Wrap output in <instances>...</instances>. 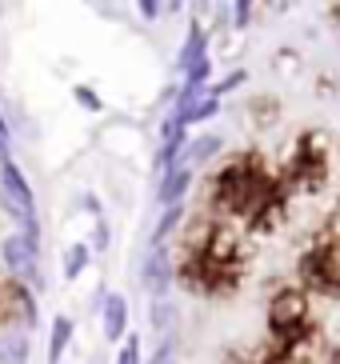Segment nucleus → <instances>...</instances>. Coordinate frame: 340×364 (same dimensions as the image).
I'll return each instance as SVG.
<instances>
[{"mask_svg": "<svg viewBox=\"0 0 340 364\" xmlns=\"http://www.w3.org/2000/svg\"><path fill=\"white\" fill-rule=\"evenodd\" d=\"M204 204L216 216L240 220L245 228L260 232V228H272L277 216L285 213L288 184L268 168L260 152H240V156H228L213 172V181L204 184Z\"/></svg>", "mask_w": 340, "mask_h": 364, "instance_id": "f257e3e1", "label": "nucleus"}, {"mask_svg": "<svg viewBox=\"0 0 340 364\" xmlns=\"http://www.w3.org/2000/svg\"><path fill=\"white\" fill-rule=\"evenodd\" d=\"M176 277L184 280V289L204 292V296H228L245 277V252L233 228H201L188 236V245L181 248L176 260Z\"/></svg>", "mask_w": 340, "mask_h": 364, "instance_id": "f03ea898", "label": "nucleus"}, {"mask_svg": "<svg viewBox=\"0 0 340 364\" xmlns=\"http://www.w3.org/2000/svg\"><path fill=\"white\" fill-rule=\"evenodd\" d=\"M300 284L309 292H320V296H336L340 300V240L329 232H320L297 260Z\"/></svg>", "mask_w": 340, "mask_h": 364, "instance_id": "7ed1b4c3", "label": "nucleus"}, {"mask_svg": "<svg viewBox=\"0 0 340 364\" xmlns=\"http://www.w3.org/2000/svg\"><path fill=\"white\" fill-rule=\"evenodd\" d=\"M324 181H329V144L320 132H304L285 168V184L288 188H320Z\"/></svg>", "mask_w": 340, "mask_h": 364, "instance_id": "20e7f679", "label": "nucleus"}, {"mask_svg": "<svg viewBox=\"0 0 340 364\" xmlns=\"http://www.w3.org/2000/svg\"><path fill=\"white\" fill-rule=\"evenodd\" d=\"M268 332L277 344H292L309 336V296L300 289H280L268 300Z\"/></svg>", "mask_w": 340, "mask_h": 364, "instance_id": "39448f33", "label": "nucleus"}, {"mask_svg": "<svg viewBox=\"0 0 340 364\" xmlns=\"http://www.w3.org/2000/svg\"><path fill=\"white\" fill-rule=\"evenodd\" d=\"M0 196H4V204H9V213L21 220V232H28L36 245H41V220H36V196H32L28 181H24V172L16 168V161H4L0 164Z\"/></svg>", "mask_w": 340, "mask_h": 364, "instance_id": "423d86ee", "label": "nucleus"}, {"mask_svg": "<svg viewBox=\"0 0 340 364\" xmlns=\"http://www.w3.org/2000/svg\"><path fill=\"white\" fill-rule=\"evenodd\" d=\"M36 248L41 245H36L28 232H12V236H4V245H0V260H4L12 280H21V284L41 292L44 277H41V257H36Z\"/></svg>", "mask_w": 340, "mask_h": 364, "instance_id": "0eeeda50", "label": "nucleus"}, {"mask_svg": "<svg viewBox=\"0 0 340 364\" xmlns=\"http://www.w3.org/2000/svg\"><path fill=\"white\" fill-rule=\"evenodd\" d=\"M172 280H176V268H172L169 252H164V248H152L149 260H144V272H140V284H144L156 300H164Z\"/></svg>", "mask_w": 340, "mask_h": 364, "instance_id": "6e6552de", "label": "nucleus"}, {"mask_svg": "<svg viewBox=\"0 0 340 364\" xmlns=\"http://www.w3.org/2000/svg\"><path fill=\"white\" fill-rule=\"evenodd\" d=\"M4 304H9L12 316H21V328H32V324H36V300H32L28 284L9 277V284H4Z\"/></svg>", "mask_w": 340, "mask_h": 364, "instance_id": "1a4fd4ad", "label": "nucleus"}, {"mask_svg": "<svg viewBox=\"0 0 340 364\" xmlns=\"http://www.w3.org/2000/svg\"><path fill=\"white\" fill-rule=\"evenodd\" d=\"M100 324H105V336H108V341H128V300L120 296V292L105 296Z\"/></svg>", "mask_w": 340, "mask_h": 364, "instance_id": "9d476101", "label": "nucleus"}, {"mask_svg": "<svg viewBox=\"0 0 340 364\" xmlns=\"http://www.w3.org/2000/svg\"><path fill=\"white\" fill-rule=\"evenodd\" d=\"M188 184H192V168L176 161L169 172H164V176H160V204H164V208L181 204V196L188 193Z\"/></svg>", "mask_w": 340, "mask_h": 364, "instance_id": "9b49d317", "label": "nucleus"}, {"mask_svg": "<svg viewBox=\"0 0 340 364\" xmlns=\"http://www.w3.org/2000/svg\"><path fill=\"white\" fill-rule=\"evenodd\" d=\"M204 60H208V48H204V28H201V24H192V28H188V41H184L181 56H176V68L188 76L192 68L204 65Z\"/></svg>", "mask_w": 340, "mask_h": 364, "instance_id": "f8f14e48", "label": "nucleus"}, {"mask_svg": "<svg viewBox=\"0 0 340 364\" xmlns=\"http://www.w3.org/2000/svg\"><path fill=\"white\" fill-rule=\"evenodd\" d=\"M216 152H221V136L204 132V136H192V140H188V149L181 152V164H188V168L196 172L204 161H213Z\"/></svg>", "mask_w": 340, "mask_h": 364, "instance_id": "ddd939ff", "label": "nucleus"}, {"mask_svg": "<svg viewBox=\"0 0 340 364\" xmlns=\"http://www.w3.org/2000/svg\"><path fill=\"white\" fill-rule=\"evenodd\" d=\"M0 364H28V332L9 328L0 336Z\"/></svg>", "mask_w": 340, "mask_h": 364, "instance_id": "4468645a", "label": "nucleus"}, {"mask_svg": "<svg viewBox=\"0 0 340 364\" xmlns=\"http://www.w3.org/2000/svg\"><path fill=\"white\" fill-rule=\"evenodd\" d=\"M68 341H73V321L68 316H53V324H48V364H60Z\"/></svg>", "mask_w": 340, "mask_h": 364, "instance_id": "2eb2a0df", "label": "nucleus"}, {"mask_svg": "<svg viewBox=\"0 0 340 364\" xmlns=\"http://www.w3.org/2000/svg\"><path fill=\"white\" fill-rule=\"evenodd\" d=\"M184 216V204H172V208H164V216H160V225L152 228V248H164L169 245V236L176 232V225H181Z\"/></svg>", "mask_w": 340, "mask_h": 364, "instance_id": "dca6fc26", "label": "nucleus"}, {"mask_svg": "<svg viewBox=\"0 0 340 364\" xmlns=\"http://www.w3.org/2000/svg\"><path fill=\"white\" fill-rule=\"evenodd\" d=\"M88 257H92V248H88L85 240L64 248V280H76V277H80V272L88 268Z\"/></svg>", "mask_w": 340, "mask_h": 364, "instance_id": "f3484780", "label": "nucleus"}, {"mask_svg": "<svg viewBox=\"0 0 340 364\" xmlns=\"http://www.w3.org/2000/svg\"><path fill=\"white\" fill-rule=\"evenodd\" d=\"M73 100L85 108V112H100V108H105V105H100V97H96L88 85H76V88H73Z\"/></svg>", "mask_w": 340, "mask_h": 364, "instance_id": "a211bd4d", "label": "nucleus"}, {"mask_svg": "<svg viewBox=\"0 0 340 364\" xmlns=\"http://www.w3.org/2000/svg\"><path fill=\"white\" fill-rule=\"evenodd\" d=\"M208 76H213V60L196 65L188 76H184V88H208Z\"/></svg>", "mask_w": 340, "mask_h": 364, "instance_id": "6ab92c4d", "label": "nucleus"}, {"mask_svg": "<svg viewBox=\"0 0 340 364\" xmlns=\"http://www.w3.org/2000/svg\"><path fill=\"white\" fill-rule=\"evenodd\" d=\"M117 364H140V341H137V336H128V341L120 344Z\"/></svg>", "mask_w": 340, "mask_h": 364, "instance_id": "aec40b11", "label": "nucleus"}, {"mask_svg": "<svg viewBox=\"0 0 340 364\" xmlns=\"http://www.w3.org/2000/svg\"><path fill=\"white\" fill-rule=\"evenodd\" d=\"M164 9H169V4H156V0H140V4H137V12L144 16V21H156Z\"/></svg>", "mask_w": 340, "mask_h": 364, "instance_id": "412c9836", "label": "nucleus"}, {"mask_svg": "<svg viewBox=\"0 0 340 364\" xmlns=\"http://www.w3.org/2000/svg\"><path fill=\"white\" fill-rule=\"evenodd\" d=\"M149 364H181V360H176V348H172V344H160Z\"/></svg>", "mask_w": 340, "mask_h": 364, "instance_id": "4be33fe9", "label": "nucleus"}, {"mask_svg": "<svg viewBox=\"0 0 340 364\" xmlns=\"http://www.w3.org/2000/svg\"><path fill=\"white\" fill-rule=\"evenodd\" d=\"M233 21H236V28H245V24L253 21V4H248V0L245 4H233Z\"/></svg>", "mask_w": 340, "mask_h": 364, "instance_id": "5701e85b", "label": "nucleus"}, {"mask_svg": "<svg viewBox=\"0 0 340 364\" xmlns=\"http://www.w3.org/2000/svg\"><path fill=\"white\" fill-rule=\"evenodd\" d=\"M240 80H245V73H228V76H224V80H221V85L213 88V97L221 100V92H228V88H236V85H240Z\"/></svg>", "mask_w": 340, "mask_h": 364, "instance_id": "b1692460", "label": "nucleus"}, {"mask_svg": "<svg viewBox=\"0 0 340 364\" xmlns=\"http://www.w3.org/2000/svg\"><path fill=\"white\" fill-rule=\"evenodd\" d=\"M96 248H105L108 245V225H105V216H96V240H92Z\"/></svg>", "mask_w": 340, "mask_h": 364, "instance_id": "393cba45", "label": "nucleus"}, {"mask_svg": "<svg viewBox=\"0 0 340 364\" xmlns=\"http://www.w3.org/2000/svg\"><path fill=\"white\" fill-rule=\"evenodd\" d=\"M329 236H336V240H340V208L332 213V220H329Z\"/></svg>", "mask_w": 340, "mask_h": 364, "instance_id": "a878e982", "label": "nucleus"}, {"mask_svg": "<svg viewBox=\"0 0 340 364\" xmlns=\"http://www.w3.org/2000/svg\"><path fill=\"white\" fill-rule=\"evenodd\" d=\"M332 364H340V344H336V353H332Z\"/></svg>", "mask_w": 340, "mask_h": 364, "instance_id": "bb28decb", "label": "nucleus"}, {"mask_svg": "<svg viewBox=\"0 0 340 364\" xmlns=\"http://www.w3.org/2000/svg\"><path fill=\"white\" fill-rule=\"evenodd\" d=\"M0 304H4V300H0Z\"/></svg>", "mask_w": 340, "mask_h": 364, "instance_id": "cd10ccee", "label": "nucleus"}]
</instances>
